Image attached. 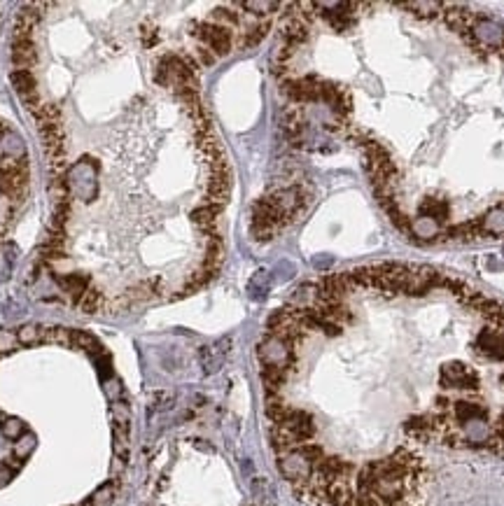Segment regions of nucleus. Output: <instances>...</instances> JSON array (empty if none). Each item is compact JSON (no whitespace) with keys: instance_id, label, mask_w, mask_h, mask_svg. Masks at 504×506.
<instances>
[{"instance_id":"7ed1b4c3","label":"nucleus","mask_w":504,"mask_h":506,"mask_svg":"<svg viewBox=\"0 0 504 506\" xmlns=\"http://www.w3.org/2000/svg\"><path fill=\"white\" fill-rule=\"evenodd\" d=\"M112 495H115V485L112 483L100 485L98 490L91 495V499L87 502V506H108L112 502Z\"/></svg>"},{"instance_id":"f257e3e1","label":"nucleus","mask_w":504,"mask_h":506,"mask_svg":"<svg viewBox=\"0 0 504 506\" xmlns=\"http://www.w3.org/2000/svg\"><path fill=\"white\" fill-rule=\"evenodd\" d=\"M0 432H3V437H8L12 441H19L23 434H26V427H23V422L19 417H5L3 425H0Z\"/></svg>"},{"instance_id":"0eeeda50","label":"nucleus","mask_w":504,"mask_h":506,"mask_svg":"<svg viewBox=\"0 0 504 506\" xmlns=\"http://www.w3.org/2000/svg\"><path fill=\"white\" fill-rule=\"evenodd\" d=\"M12 469H10V464H5V462H0V487L3 485H8L10 481H12Z\"/></svg>"},{"instance_id":"423d86ee","label":"nucleus","mask_w":504,"mask_h":506,"mask_svg":"<svg viewBox=\"0 0 504 506\" xmlns=\"http://www.w3.org/2000/svg\"><path fill=\"white\" fill-rule=\"evenodd\" d=\"M105 390H108V394H110V399H112V402H117V397H120V394H122V385H120V380L110 378V380H108V385H105Z\"/></svg>"},{"instance_id":"f03ea898","label":"nucleus","mask_w":504,"mask_h":506,"mask_svg":"<svg viewBox=\"0 0 504 506\" xmlns=\"http://www.w3.org/2000/svg\"><path fill=\"white\" fill-rule=\"evenodd\" d=\"M43 336H45V329L35 327V325H26L17 332V338H19V343H23V345L38 343V341H43Z\"/></svg>"},{"instance_id":"20e7f679","label":"nucleus","mask_w":504,"mask_h":506,"mask_svg":"<svg viewBox=\"0 0 504 506\" xmlns=\"http://www.w3.org/2000/svg\"><path fill=\"white\" fill-rule=\"evenodd\" d=\"M33 446H35L33 434H23L19 441H14V457L17 460H26V457L33 452Z\"/></svg>"},{"instance_id":"39448f33","label":"nucleus","mask_w":504,"mask_h":506,"mask_svg":"<svg viewBox=\"0 0 504 506\" xmlns=\"http://www.w3.org/2000/svg\"><path fill=\"white\" fill-rule=\"evenodd\" d=\"M19 343V338H17V334L12 332H5V329H0V352H10L14 350V345Z\"/></svg>"}]
</instances>
